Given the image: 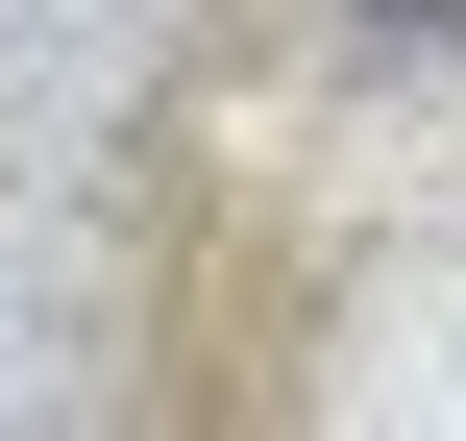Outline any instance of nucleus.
Returning <instances> with one entry per match:
<instances>
[{"mask_svg": "<svg viewBox=\"0 0 466 441\" xmlns=\"http://www.w3.org/2000/svg\"><path fill=\"white\" fill-rule=\"evenodd\" d=\"M369 25H466V0H369Z\"/></svg>", "mask_w": 466, "mask_h": 441, "instance_id": "obj_1", "label": "nucleus"}]
</instances>
